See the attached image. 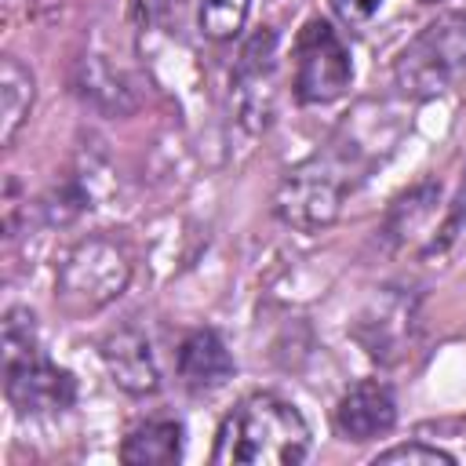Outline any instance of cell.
Returning <instances> with one entry per match:
<instances>
[{
	"instance_id": "6da1fadb",
	"label": "cell",
	"mask_w": 466,
	"mask_h": 466,
	"mask_svg": "<svg viewBox=\"0 0 466 466\" xmlns=\"http://www.w3.org/2000/svg\"><path fill=\"white\" fill-rule=\"evenodd\" d=\"M309 455L302 411L277 393H251L222 419L211 462L218 466H291Z\"/></svg>"
},
{
	"instance_id": "7a4b0ae2",
	"label": "cell",
	"mask_w": 466,
	"mask_h": 466,
	"mask_svg": "<svg viewBox=\"0 0 466 466\" xmlns=\"http://www.w3.org/2000/svg\"><path fill=\"white\" fill-rule=\"evenodd\" d=\"M4 393L25 415L62 411L76 397L73 375L40 353L33 313L25 309H11L4 320Z\"/></svg>"
},
{
	"instance_id": "3957f363",
	"label": "cell",
	"mask_w": 466,
	"mask_h": 466,
	"mask_svg": "<svg viewBox=\"0 0 466 466\" xmlns=\"http://www.w3.org/2000/svg\"><path fill=\"white\" fill-rule=\"evenodd\" d=\"M466 69V15L451 11L430 22L393 66V80L408 98L441 95Z\"/></svg>"
},
{
	"instance_id": "277c9868",
	"label": "cell",
	"mask_w": 466,
	"mask_h": 466,
	"mask_svg": "<svg viewBox=\"0 0 466 466\" xmlns=\"http://www.w3.org/2000/svg\"><path fill=\"white\" fill-rule=\"evenodd\" d=\"M131 277L127 251L109 237H87L80 240L58 266L55 299L69 313H91L113 302Z\"/></svg>"
},
{
	"instance_id": "5b68a950",
	"label": "cell",
	"mask_w": 466,
	"mask_h": 466,
	"mask_svg": "<svg viewBox=\"0 0 466 466\" xmlns=\"http://www.w3.org/2000/svg\"><path fill=\"white\" fill-rule=\"evenodd\" d=\"M346 189H350L346 164L335 157H313L284 175V182L273 193V211L295 229H320L335 222Z\"/></svg>"
},
{
	"instance_id": "8992f818",
	"label": "cell",
	"mask_w": 466,
	"mask_h": 466,
	"mask_svg": "<svg viewBox=\"0 0 466 466\" xmlns=\"http://www.w3.org/2000/svg\"><path fill=\"white\" fill-rule=\"evenodd\" d=\"M353 62L342 36L324 18H309L295 36V98L302 106H324L350 91Z\"/></svg>"
},
{
	"instance_id": "52a82bcc",
	"label": "cell",
	"mask_w": 466,
	"mask_h": 466,
	"mask_svg": "<svg viewBox=\"0 0 466 466\" xmlns=\"http://www.w3.org/2000/svg\"><path fill=\"white\" fill-rule=\"evenodd\" d=\"M273 66H277V36L273 29H258L233 69V87H237V106L240 116L251 124V131L266 127L269 120V102H273Z\"/></svg>"
},
{
	"instance_id": "ba28073f",
	"label": "cell",
	"mask_w": 466,
	"mask_h": 466,
	"mask_svg": "<svg viewBox=\"0 0 466 466\" xmlns=\"http://www.w3.org/2000/svg\"><path fill=\"white\" fill-rule=\"evenodd\" d=\"M397 422V397L386 382L379 379H360L353 382L339 408H335V430L346 437V441H375L382 433H390Z\"/></svg>"
},
{
	"instance_id": "9c48e42d",
	"label": "cell",
	"mask_w": 466,
	"mask_h": 466,
	"mask_svg": "<svg viewBox=\"0 0 466 466\" xmlns=\"http://www.w3.org/2000/svg\"><path fill=\"white\" fill-rule=\"evenodd\" d=\"M102 360L113 375V382L135 397L142 393H153L160 386V371H157V360H153V350H149V339L138 331V328H116L113 335H106L102 342Z\"/></svg>"
},
{
	"instance_id": "30bf717a",
	"label": "cell",
	"mask_w": 466,
	"mask_h": 466,
	"mask_svg": "<svg viewBox=\"0 0 466 466\" xmlns=\"http://www.w3.org/2000/svg\"><path fill=\"white\" fill-rule=\"evenodd\" d=\"M178 375L197 393L226 386V379L233 375V357H229L222 335L211 331V328H200V331L186 335L182 346H178Z\"/></svg>"
},
{
	"instance_id": "8fae6325",
	"label": "cell",
	"mask_w": 466,
	"mask_h": 466,
	"mask_svg": "<svg viewBox=\"0 0 466 466\" xmlns=\"http://www.w3.org/2000/svg\"><path fill=\"white\" fill-rule=\"evenodd\" d=\"M178 455H182V422L175 419H146L120 444V459L127 466H171L178 462Z\"/></svg>"
},
{
	"instance_id": "7c38bea8",
	"label": "cell",
	"mask_w": 466,
	"mask_h": 466,
	"mask_svg": "<svg viewBox=\"0 0 466 466\" xmlns=\"http://www.w3.org/2000/svg\"><path fill=\"white\" fill-rule=\"evenodd\" d=\"M33 98H36L33 73L15 55H4L0 58V146L15 142V135L22 131L33 109Z\"/></svg>"
},
{
	"instance_id": "4fadbf2b",
	"label": "cell",
	"mask_w": 466,
	"mask_h": 466,
	"mask_svg": "<svg viewBox=\"0 0 466 466\" xmlns=\"http://www.w3.org/2000/svg\"><path fill=\"white\" fill-rule=\"evenodd\" d=\"M251 0H197V22L208 40H233L244 29Z\"/></svg>"
},
{
	"instance_id": "5bb4252c",
	"label": "cell",
	"mask_w": 466,
	"mask_h": 466,
	"mask_svg": "<svg viewBox=\"0 0 466 466\" xmlns=\"http://www.w3.org/2000/svg\"><path fill=\"white\" fill-rule=\"evenodd\" d=\"M379 462H408V466H451L455 459L441 448H430V444H397V448H386L375 455V466Z\"/></svg>"
},
{
	"instance_id": "9a60e30c",
	"label": "cell",
	"mask_w": 466,
	"mask_h": 466,
	"mask_svg": "<svg viewBox=\"0 0 466 466\" xmlns=\"http://www.w3.org/2000/svg\"><path fill=\"white\" fill-rule=\"evenodd\" d=\"M382 0H331V11L346 22V25H364L375 11H379Z\"/></svg>"
},
{
	"instance_id": "2e32d148",
	"label": "cell",
	"mask_w": 466,
	"mask_h": 466,
	"mask_svg": "<svg viewBox=\"0 0 466 466\" xmlns=\"http://www.w3.org/2000/svg\"><path fill=\"white\" fill-rule=\"evenodd\" d=\"M419 4H437V0H419Z\"/></svg>"
}]
</instances>
